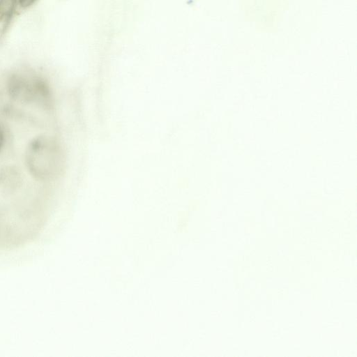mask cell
Segmentation results:
<instances>
[{"label":"cell","mask_w":357,"mask_h":357,"mask_svg":"<svg viewBox=\"0 0 357 357\" xmlns=\"http://www.w3.org/2000/svg\"><path fill=\"white\" fill-rule=\"evenodd\" d=\"M24 158L30 174L41 181L55 177L62 165L59 144L55 139L47 135H38L29 142Z\"/></svg>","instance_id":"cell-1"},{"label":"cell","mask_w":357,"mask_h":357,"mask_svg":"<svg viewBox=\"0 0 357 357\" xmlns=\"http://www.w3.org/2000/svg\"><path fill=\"white\" fill-rule=\"evenodd\" d=\"M7 91L14 100L38 106L47 107L52 93L47 83L41 77L30 73H17L10 77Z\"/></svg>","instance_id":"cell-2"},{"label":"cell","mask_w":357,"mask_h":357,"mask_svg":"<svg viewBox=\"0 0 357 357\" xmlns=\"http://www.w3.org/2000/svg\"><path fill=\"white\" fill-rule=\"evenodd\" d=\"M15 3L16 0H0V38L10 21Z\"/></svg>","instance_id":"cell-3"},{"label":"cell","mask_w":357,"mask_h":357,"mask_svg":"<svg viewBox=\"0 0 357 357\" xmlns=\"http://www.w3.org/2000/svg\"><path fill=\"white\" fill-rule=\"evenodd\" d=\"M20 5L23 8H27L32 5L36 0H18Z\"/></svg>","instance_id":"cell-4"},{"label":"cell","mask_w":357,"mask_h":357,"mask_svg":"<svg viewBox=\"0 0 357 357\" xmlns=\"http://www.w3.org/2000/svg\"><path fill=\"white\" fill-rule=\"evenodd\" d=\"M5 142V132L3 128L0 126V151L2 149Z\"/></svg>","instance_id":"cell-5"}]
</instances>
